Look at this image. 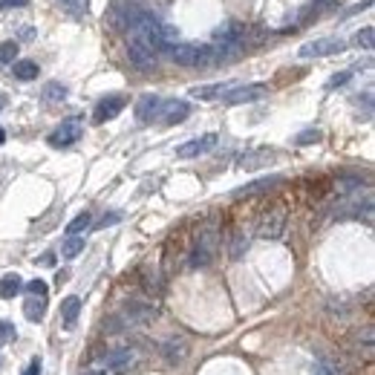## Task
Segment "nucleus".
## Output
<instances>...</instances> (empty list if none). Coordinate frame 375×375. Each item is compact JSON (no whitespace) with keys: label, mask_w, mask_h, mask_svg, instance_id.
I'll use <instances>...</instances> for the list:
<instances>
[{"label":"nucleus","mask_w":375,"mask_h":375,"mask_svg":"<svg viewBox=\"0 0 375 375\" xmlns=\"http://www.w3.org/2000/svg\"><path fill=\"white\" fill-rule=\"evenodd\" d=\"M173 64L179 67H211L217 64V50L214 46H197V44H171L168 50Z\"/></svg>","instance_id":"f257e3e1"},{"label":"nucleus","mask_w":375,"mask_h":375,"mask_svg":"<svg viewBox=\"0 0 375 375\" xmlns=\"http://www.w3.org/2000/svg\"><path fill=\"white\" fill-rule=\"evenodd\" d=\"M286 222H289L286 205H271L257 222V237L260 240H280L286 231Z\"/></svg>","instance_id":"f03ea898"},{"label":"nucleus","mask_w":375,"mask_h":375,"mask_svg":"<svg viewBox=\"0 0 375 375\" xmlns=\"http://www.w3.org/2000/svg\"><path fill=\"white\" fill-rule=\"evenodd\" d=\"M347 50V41L344 38H315V41H309L303 44L298 55L300 58H326V55H338V52H344Z\"/></svg>","instance_id":"7ed1b4c3"},{"label":"nucleus","mask_w":375,"mask_h":375,"mask_svg":"<svg viewBox=\"0 0 375 375\" xmlns=\"http://www.w3.org/2000/svg\"><path fill=\"white\" fill-rule=\"evenodd\" d=\"M266 95H269L266 84H246V87H231L222 95V102L225 104H251V102L266 99Z\"/></svg>","instance_id":"20e7f679"},{"label":"nucleus","mask_w":375,"mask_h":375,"mask_svg":"<svg viewBox=\"0 0 375 375\" xmlns=\"http://www.w3.org/2000/svg\"><path fill=\"white\" fill-rule=\"evenodd\" d=\"M81 133H84V124H81L78 119H70V122H64L58 130H52L50 133V148H70V144H75L81 139Z\"/></svg>","instance_id":"39448f33"},{"label":"nucleus","mask_w":375,"mask_h":375,"mask_svg":"<svg viewBox=\"0 0 375 375\" xmlns=\"http://www.w3.org/2000/svg\"><path fill=\"white\" fill-rule=\"evenodd\" d=\"M127 58H130V64H133L136 70H142V73L156 70V52L151 50V46H144L142 41H136V38H130Z\"/></svg>","instance_id":"423d86ee"},{"label":"nucleus","mask_w":375,"mask_h":375,"mask_svg":"<svg viewBox=\"0 0 375 375\" xmlns=\"http://www.w3.org/2000/svg\"><path fill=\"white\" fill-rule=\"evenodd\" d=\"M124 95H107V99H102L99 104H95V113H93V119H95V124H104V122H110V119H116L119 113L124 110Z\"/></svg>","instance_id":"0eeeda50"},{"label":"nucleus","mask_w":375,"mask_h":375,"mask_svg":"<svg viewBox=\"0 0 375 375\" xmlns=\"http://www.w3.org/2000/svg\"><path fill=\"white\" fill-rule=\"evenodd\" d=\"M214 144H217V136H214V133H205V136H200V139H191V142H185V144H179L176 156H179V159L202 156V153H208L211 148H214Z\"/></svg>","instance_id":"6e6552de"},{"label":"nucleus","mask_w":375,"mask_h":375,"mask_svg":"<svg viewBox=\"0 0 375 375\" xmlns=\"http://www.w3.org/2000/svg\"><path fill=\"white\" fill-rule=\"evenodd\" d=\"M162 102L159 95H153V93H148V95H142V99L136 102V119L142 122V124H151V122H156L159 119V113H162Z\"/></svg>","instance_id":"1a4fd4ad"},{"label":"nucleus","mask_w":375,"mask_h":375,"mask_svg":"<svg viewBox=\"0 0 375 375\" xmlns=\"http://www.w3.org/2000/svg\"><path fill=\"white\" fill-rule=\"evenodd\" d=\"M124 315L127 320H136V323H148V320H156V306L153 303H142V300H127L124 303Z\"/></svg>","instance_id":"9d476101"},{"label":"nucleus","mask_w":375,"mask_h":375,"mask_svg":"<svg viewBox=\"0 0 375 375\" xmlns=\"http://www.w3.org/2000/svg\"><path fill=\"white\" fill-rule=\"evenodd\" d=\"M188 116H191L188 102H168V104H162V113H159V119L165 124H182Z\"/></svg>","instance_id":"9b49d317"},{"label":"nucleus","mask_w":375,"mask_h":375,"mask_svg":"<svg viewBox=\"0 0 375 375\" xmlns=\"http://www.w3.org/2000/svg\"><path fill=\"white\" fill-rule=\"evenodd\" d=\"M269 162H274V151L257 148V151H251V153L242 156V159L237 162V168H240V171H257V168H266Z\"/></svg>","instance_id":"f8f14e48"},{"label":"nucleus","mask_w":375,"mask_h":375,"mask_svg":"<svg viewBox=\"0 0 375 375\" xmlns=\"http://www.w3.org/2000/svg\"><path fill=\"white\" fill-rule=\"evenodd\" d=\"M162 355H165V361L168 364H182L185 358H188V344L182 338H171L162 344Z\"/></svg>","instance_id":"ddd939ff"},{"label":"nucleus","mask_w":375,"mask_h":375,"mask_svg":"<svg viewBox=\"0 0 375 375\" xmlns=\"http://www.w3.org/2000/svg\"><path fill=\"white\" fill-rule=\"evenodd\" d=\"M133 361H136V352L133 349H113V352H104L102 367L104 369H119V367L133 364Z\"/></svg>","instance_id":"4468645a"},{"label":"nucleus","mask_w":375,"mask_h":375,"mask_svg":"<svg viewBox=\"0 0 375 375\" xmlns=\"http://www.w3.org/2000/svg\"><path fill=\"white\" fill-rule=\"evenodd\" d=\"M277 182H280V176H269V179H257V182H251V185H242V188H237L234 191V197L237 200H242V197H254V193H263V191H271Z\"/></svg>","instance_id":"2eb2a0df"},{"label":"nucleus","mask_w":375,"mask_h":375,"mask_svg":"<svg viewBox=\"0 0 375 375\" xmlns=\"http://www.w3.org/2000/svg\"><path fill=\"white\" fill-rule=\"evenodd\" d=\"M234 84H202V87H193L191 95L200 102H214V99H222V95L231 90Z\"/></svg>","instance_id":"dca6fc26"},{"label":"nucleus","mask_w":375,"mask_h":375,"mask_svg":"<svg viewBox=\"0 0 375 375\" xmlns=\"http://www.w3.org/2000/svg\"><path fill=\"white\" fill-rule=\"evenodd\" d=\"M21 289H23V280H21V274H6V277H0V298L9 300L15 295H21Z\"/></svg>","instance_id":"f3484780"},{"label":"nucleus","mask_w":375,"mask_h":375,"mask_svg":"<svg viewBox=\"0 0 375 375\" xmlns=\"http://www.w3.org/2000/svg\"><path fill=\"white\" fill-rule=\"evenodd\" d=\"M23 315H26L29 320H44V315H46V298L32 295V298L23 303Z\"/></svg>","instance_id":"a211bd4d"},{"label":"nucleus","mask_w":375,"mask_h":375,"mask_svg":"<svg viewBox=\"0 0 375 375\" xmlns=\"http://www.w3.org/2000/svg\"><path fill=\"white\" fill-rule=\"evenodd\" d=\"M78 312H81V300H78V298H67V300H64L61 318H64V326H67V329H73V326H75Z\"/></svg>","instance_id":"6ab92c4d"},{"label":"nucleus","mask_w":375,"mask_h":375,"mask_svg":"<svg viewBox=\"0 0 375 375\" xmlns=\"http://www.w3.org/2000/svg\"><path fill=\"white\" fill-rule=\"evenodd\" d=\"M142 286H144V291H148V295L159 298V295H162V277H159V271L144 269V271H142Z\"/></svg>","instance_id":"aec40b11"},{"label":"nucleus","mask_w":375,"mask_h":375,"mask_svg":"<svg viewBox=\"0 0 375 375\" xmlns=\"http://www.w3.org/2000/svg\"><path fill=\"white\" fill-rule=\"evenodd\" d=\"M211 260H214V251L205 249V246H193V251L188 257V269H202V266L211 263Z\"/></svg>","instance_id":"412c9836"},{"label":"nucleus","mask_w":375,"mask_h":375,"mask_svg":"<svg viewBox=\"0 0 375 375\" xmlns=\"http://www.w3.org/2000/svg\"><path fill=\"white\" fill-rule=\"evenodd\" d=\"M15 78L18 81H35L38 78V64L35 61H15Z\"/></svg>","instance_id":"4be33fe9"},{"label":"nucleus","mask_w":375,"mask_h":375,"mask_svg":"<svg viewBox=\"0 0 375 375\" xmlns=\"http://www.w3.org/2000/svg\"><path fill=\"white\" fill-rule=\"evenodd\" d=\"M67 99V87L58 84V81H50V84L44 87V102H50V104H58Z\"/></svg>","instance_id":"5701e85b"},{"label":"nucleus","mask_w":375,"mask_h":375,"mask_svg":"<svg viewBox=\"0 0 375 375\" xmlns=\"http://www.w3.org/2000/svg\"><path fill=\"white\" fill-rule=\"evenodd\" d=\"M81 251H84V237L81 234H75V237H70L67 242H64V249H61V254L67 257V260H73V257H78Z\"/></svg>","instance_id":"b1692460"},{"label":"nucleus","mask_w":375,"mask_h":375,"mask_svg":"<svg viewBox=\"0 0 375 375\" xmlns=\"http://www.w3.org/2000/svg\"><path fill=\"white\" fill-rule=\"evenodd\" d=\"M15 55H18V41H3L0 44V67L15 64Z\"/></svg>","instance_id":"393cba45"},{"label":"nucleus","mask_w":375,"mask_h":375,"mask_svg":"<svg viewBox=\"0 0 375 375\" xmlns=\"http://www.w3.org/2000/svg\"><path fill=\"white\" fill-rule=\"evenodd\" d=\"M90 222H93V220H90V214L84 211V214H78V217H75V220L67 225V234H70V237H75V234H84L87 228H90Z\"/></svg>","instance_id":"a878e982"},{"label":"nucleus","mask_w":375,"mask_h":375,"mask_svg":"<svg viewBox=\"0 0 375 375\" xmlns=\"http://www.w3.org/2000/svg\"><path fill=\"white\" fill-rule=\"evenodd\" d=\"M355 44L364 46V50H372V44H375V29H372V26H364V29L355 35Z\"/></svg>","instance_id":"bb28decb"},{"label":"nucleus","mask_w":375,"mask_h":375,"mask_svg":"<svg viewBox=\"0 0 375 375\" xmlns=\"http://www.w3.org/2000/svg\"><path fill=\"white\" fill-rule=\"evenodd\" d=\"M246 249H249V237L242 231H237L231 237V257H242V251H246Z\"/></svg>","instance_id":"cd10ccee"},{"label":"nucleus","mask_w":375,"mask_h":375,"mask_svg":"<svg viewBox=\"0 0 375 375\" xmlns=\"http://www.w3.org/2000/svg\"><path fill=\"white\" fill-rule=\"evenodd\" d=\"M23 289L29 291V295H38V298H46V291H50V286H46L44 280H38V277H35V280H29Z\"/></svg>","instance_id":"c85d7f7f"},{"label":"nucleus","mask_w":375,"mask_h":375,"mask_svg":"<svg viewBox=\"0 0 375 375\" xmlns=\"http://www.w3.org/2000/svg\"><path fill=\"white\" fill-rule=\"evenodd\" d=\"M18 338V332H15V326L12 323H6V320H0V340L3 344H9V340H15Z\"/></svg>","instance_id":"c756f323"},{"label":"nucleus","mask_w":375,"mask_h":375,"mask_svg":"<svg viewBox=\"0 0 375 375\" xmlns=\"http://www.w3.org/2000/svg\"><path fill=\"white\" fill-rule=\"evenodd\" d=\"M67 9L73 15H84L87 12V0H67Z\"/></svg>","instance_id":"7c9ffc66"},{"label":"nucleus","mask_w":375,"mask_h":375,"mask_svg":"<svg viewBox=\"0 0 375 375\" xmlns=\"http://www.w3.org/2000/svg\"><path fill=\"white\" fill-rule=\"evenodd\" d=\"M349 81V73H338V75H332V81H329V90H335V87H344Z\"/></svg>","instance_id":"2f4dec72"},{"label":"nucleus","mask_w":375,"mask_h":375,"mask_svg":"<svg viewBox=\"0 0 375 375\" xmlns=\"http://www.w3.org/2000/svg\"><path fill=\"white\" fill-rule=\"evenodd\" d=\"M318 139H320L318 130H306L303 136H298V144H309V142H318Z\"/></svg>","instance_id":"473e14b6"},{"label":"nucleus","mask_w":375,"mask_h":375,"mask_svg":"<svg viewBox=\"0 0 375 375\" xmlns=\"http://www.w3.org/2000/svg\"><path fill=\"white\" fill-rule=\"evenodd\" d=\"M104 329H107V332H119V329H122V320H119V318L104 320Z\"/></svg>","instance_id":"72a5a7b5"},{"label":"nucleus","mask_w":375,"mask_h":375,"mask_svg":"<svg viewBox=\"0 0 375 375\" xmlns=\"http://www.w3.org/2000/svg\"><path fill=\"white\" fill-rule=\"evenodd\" d=\"M23 375H41V358H35V361L23 369Z\"/></svg>","instance_id":"f704fd0d"},{"label":"nucleus","mask_w":375,"mask_h":375,"mask_svg":"<svg viewBox=\"0 0 375 375\" xmlns=\"http://www.w3.org/2000/svg\"><path fill=\"white\" fill-rule=\"evenodd\" d=\"M29 0H0V9H12V6H26Z\"/></svg>","instance_id":"c9c22d12"},{"label":"nucleus","mask_w":375,"mask_h":375,"mask_svg":"<svg viewBox=\"0 0 375 375\" xmlns=\"http://www.w3.org/2000/svg\"><path fill=\"white\" fill-rule=\"evenodd\" d=\"M122 220V214H107L102 222H99V228H107V225H113V222H119Z\"/></svg>","instance_id":"e433bc0d"},{"label":"nucleus","mask_w":375,"mask_h":375,"mask_svg":"<svg viewBox=\"0 0 375 375\" xmlns=\"http://www.w3.org/2000/svg\"><path fill=\"white\" fill-rule=\"evenodd\" d=\"M32 35H35V29H32V26H23V29H21V38H23V41H29Z\"/></svg>","instance_id":"4c0bfd02"},{"label":"nucleus","mask_w":375,"mask_h":375,"mask_svg":"<svg viewBox=\"0 0 375 375\" xmlns=\"http://www.w3.org/2000/svg\"><path fill=\"white\" fill-rule=\"evenodd\" d=\"M3 142H6V130H3V127H0V144H3Z\"/></svg>","instance_id":"58836bf2"},{"label":"nucleus","mask_w":375,"mask_h":375,"mask_svg":"<svg viewBox=\"0 0 375 375\" xmlns=\"http://www.w3.org/2000/svg\"><path fill=\"white\" fill-rule=\"evenodd\" d=\"M6 107V99H3V95H0V110H3Z\"/></svg>","instance_id":"ea45409f"},{"label":"nucleus","mask_w":375,"mask_h":375,"mask_svg":"<svg viewBox=\"0 0 375 375\" xmlns=\"http://www.w3.org/2000/svg\"><path fill=\"white\" fill-rule=\"evenodd\" d=\"M93 375H104V372H93Z\"/></svg>","instance_id":"a19ab883"}]
</instances>
